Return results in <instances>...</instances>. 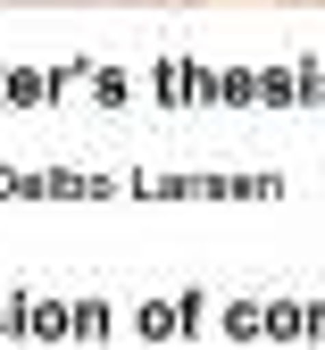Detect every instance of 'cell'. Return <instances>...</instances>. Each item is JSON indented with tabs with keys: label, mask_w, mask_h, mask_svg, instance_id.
I'll list each match as a JSON object with an SVG mask.
<instances>
[{
	"label": "cell",
	"mask_w": 325,
	"mask_h": 350,
	"mask_svg": "<svg viewBox=\"0 0 325 350\" xmlns=\"http://www.w3.org/2000/svg\"><path fill=\"white\" fill-rule=\"evenodd\" d=\"M300 9H317V0H300Z\"/></svg>",
	"instance_id": "6da1fadb"
},
{
	"label": "cell",
	"mask_w": 325,
	"mask_h": 350,
	"mask_svg": "<svg viewBox=\"0 0 325 350\" xmlns=\"http://www.w3.org/2000/svg\"><path fill=\"white\" fill-rule=\"evenodd\" d=\"M159 9H175V0H159Z\"/></svg>",
	"instance_id": "7a4b0ae2"
}]
</instances>
